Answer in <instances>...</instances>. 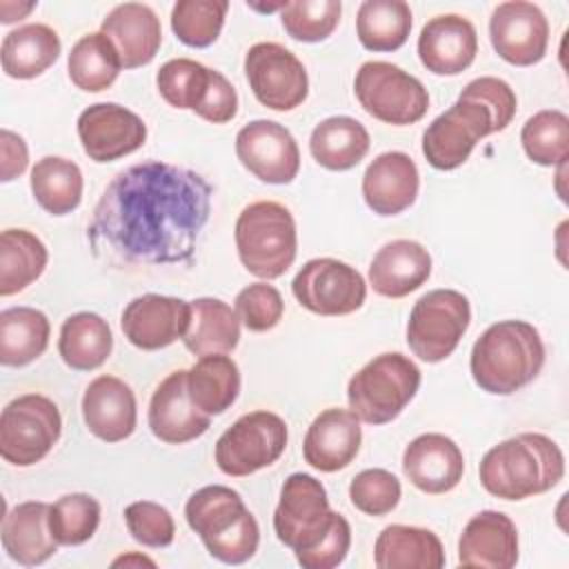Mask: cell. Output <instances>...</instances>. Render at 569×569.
I'll return each instance as SVG.
<instances>
[{
    "label": "cell",
    "mask_w": 569,
    "mask_h": 569,
    "mask_svg": "<svg viewBox=\"0 0 569 569\" xmlns=\"http://www.w3.org/2000/svg\"><path fill=\"white\" fill-rule=\"evenodd\" d=\"M211 213V184L196 171L144 160L102 191L87 227L96 258L113 264L189 262Z\"/></svg>",
    "instance_id": "6da1fadb"
},
{
    "label": "cell",
    "mask_w": 569,
    "mask_h": 569,
    "mask_svg": "<svg viewBox=\"0 0 569 569\" xmlns=\"http://www.w3.org/2000/svg\"><path fill=\"white\" fill-rule=\"evenodd\" d=\"M480 485L496 498L525 500L553 489L565 476V456L545 433L525 431L493 445L478 467Z\"/></svg>",
    "instance_id": "7a4b0ae2"
},
{
    "label": "cell",
    "mask_w": 569,
    "mask_h": 569,
    "mask_svg": "<svg viewBox=\"0 0 569 569\" xmlns=\"http://www.w3.org/2000/svg\"><path fill=\"white\" fill-rule=\"evenodd\" d=\"M545 365L538 329L525 320H500L473 342L469 367L473 382L493 396H511L527 387Z\"/></svg>",
    "instance_id": "3957f363"
},
{
    "label": "cell",
    "mask_w": 569,
    "mask_h": 569,
    "mask_svg": "<svg viewBox=\"0 0 569 569\" xmlns=\"http://www.w3.org/2000/svg\"><path fill=\"white\" fill-rule=\"evenodd\" d=\"M184 518L207 551L224 565H242L258 551V520L231 487L207 485L198 489L184 505Z\"/></svg>",
    "instance_id": "277c9868"
},
{
    "label": "cell",
    "mask_w": 569,
    "mask_h": 569,
    "mask_svg": "<svg viewBox=\"0 0 569 569\" xmlns=\"http://www.w3.org/2000/svg\"><path fill=\"white\" fill-rule=\"evenodd\" d=\"M236 249L249 273L262 280L280 278L298 253V231L291 211L276 200L247 204L236 220Z\"/></svg>",
    "instance_id": "5b68a950"
},
{
    "label": "cell",
    "mask_w": 569,
    "mask_h": 569,
    "mask_svg": "<svg viewBox=\"0 0 569 569\" xmlns=\"http://www.w3.org/2000/svg\"><path fill=\"white\" fill-rule=\"evenodd\" d=\"M420 387V369L398 351H387L356 371L347 385L349 409L367 425H387L402 413Z\"/></svg>",
    "instance_id": "8992f818"
},
{
    "label": "cell",
    "mask_w": 569,
    "mask_h": 569,
    "mask_svg": "<svg viewBox=\"0 0 569 569\" xmlns=\"http://www.w3.org/2000/svg\"><path fill=\"white\" fill-rule=\"evenodd\" d=\"M353 93L371 118L396 127L422 120L429 109L425 84L398 64L382 60L360 64L353 78Z\"/></svg>",
    "instance_id": "52a82bcc"
},
{
    "label": "cell",
    "mask_w": 569,
    "mask_h": 569,
    "mask_svg": "<svg viewBox=\"0 0 569 569\" xmlns=\"http://www.w3.org/2000/svg\"><path fill=\"white\" fill-rule=\"evenodd\" d=\"M471 322L469 298L456 289H433L416 300L407 320V345L425 362L449 358Z\"/></svg>",
    "instance_id": "ba28073f"
},
{
    "label": "cell",
    "mask_w": 569,
    "mask_h": 569,
    "mask_svg": "<svg viewBox=\"0 0 569 569\" xmlns=\"http://www.w3.org/2000/svg\"><path fill=\"white\" fill-rule=\"evenodd\" d=\"M60 433L62 418L51 398L18 396L0 416V456L9 465L31 467L53 449Z\"/></svg>",
    "instance_id": "9c48e42d"
},
{
    "label": "cell",
    "mask_w": 569,
    "mask_h": 569,
    "mask_svg": "<svg viewBox=\"0 0 569 569\" xmlns=\"http://www.w3.org/2000/svg\"><path fill=\"white\" fill-rule=\"evenodd\" d=\"M496 131L489 107L460 91L458 100L425 129L422 153L433 169L451 171L465 164L473 147Z\"/></svg>",
    "instance_id": "30bf717a"
},
{
    "label": "cell",
    "mask_w": 569,
    "mask_h": 569,
    "mask_svg": "<svg viewBox=\"0 0 569 569\" xmlns=\"http://www.w3.org/2000/svg\"><path fill=\"white\" fill-rule=\"evenodd\" d=\"M287 447V422L267 409L240 416L216 442V465L222 473L242 478L273 465Z\"/></svg>",
    "instance_id": "8fae6325"
},
{
    "label": "cell",
    "mask_w": 569,
    "mask_h": 569,
    "mask_svg": "<svg viewBox=\"0 0 569 569\" xmlns=\"http://www.w3.org/2000/svg\"><path fill=\"white\" fill-rule=\"evenodd\" d=\"M336 513L329 509L327 489L320 480L309 473H291L280 489L273 531L298 556L318 545L333 525Z\"/></svg>",
    "instance_id": "7c38bea8"
},
{
    "label": "cell",
    "mask_w": 569,
    "mask_h": 569,
    "mask_svg": "<svg viewBox=\"0 0 569 569\" xmlns=\"http://www.w3.org/2000/svg\"><path fill=\"white\" fill-rule=\"evenodd\" d=\"M244 76L256 100L273 111L300 107L309 93L305 64L278 42H256L244 56Z\"/></svg>",
    "instance_id": "4fadbf2b"
},
{
    "label": "cell",
    "mask_w": 569,
    "mask_h": 569,
    "mask_svg": "<svg viewBox=\"0 0 569 569\" xmlns=\"http://www.w3.org/2000/svg\"><path fill=\"white\" fill-rule=\"evenodd\" d=\"M296 300L318 316H349L367 298V282L351 264L336 258H313L291 282Z\"/></svg>",
    "instance_id": "5bb4252c"
},
{
    "label": "cell",
    "mask_w": 569,
    "mask_h": 569,
    "mask_svg": "<svg viewBox=\"0 0 569 569\" xmlns=\"http://www.w3.org/2000/svg\"><path fill=\"white\" fill-rule=\"evenodd\" d=\"M240 164L267 184H289L300 171V149L287 127L273 120H253L236 136Z\"/></svg>",
    "instance_id": "9a60e30c"
},
{
    "label": "cell",
    "mask_w": 569,
    "mask_h": 569,
    "mask_svg": "<svg viewBox=\"0 0 569 569\" xmlns=\"http://www.w3.org/2000/svg\"><path fill=\"white\" fill-rule=\"evenodd\" d=\"M78 138L89 160L113 162L144 144L147 124L118 102H96L78 116Z\"/></svg>",
    "instance_id": "2e32d148"
},
{
    "label": "cell",
    "mask_w": 569,
    "mask_h": 569,
    "mask_svg": "<svg viewBox=\"0 0 569 569\" xmlns=\"http://www.w3.org/2000/svg\"><path fill=\"white\" fill-rule=\"evenodd\" d=\"M489 38L505 62L513 67H531L547 53L549 22L542 9L533 2H502L489 18Z\"/></svg>",
    "instance_id": "e0dca14e"
},
{
    "label": "cell",
    "mask_w": 569,
    "mask_h": 569,
    "mask_svg": "<svg viewBox=\"0 0 569 569\" xmlns=\"http://www.w3.org/2000/svg\"><path fill=\"white\" fill-rule=\"evenodd\" d=\"M191 305L187 300L160 293H144L133 298L120 318L124 338L142 349L156 351L173 345L189 327Z\"/></svg>",
    "instance_id": "ac0fdd59"
},
{
    "label": "cell",
    "mask_w": 569,
    "mask_h": 569,
    "mask_svg": "<svg viewBox=\"0 0 569 569\" xmlns=\"http://www.w3.org/2000/svg\"><path fill=\"white\" fill-rule=\"evenodd\" d=\"M147 420L151 433L169 445L196 440L209 429L211 416L200 411L189 398L187 369L171 371L156 387L149 402Z\"/></svg>",
    "instance_id": "d6986e66"
},
{
    "label": "cell",
    "mask_w": 569,
    "mask_h": 569,
    "mask_svg": "<svg viewBox=\"0 0 569 569\" xmlns=\"http://www.w3.org/2000/svg\"><path fill=\"white\" fill-rule=\"evenodd\" d=\"M362 442V427L351 409L329 407L309 425L302 440L305 462L322 473H333L351 465Z\"/></svg>",
    "instance_id": "ffe728a7"
},
{
    "label": "cell",
    "mask_w": 569,
    "mask_h": 569,
    "mask_svg": "<svg viewBox=\"0 0 569 569\" xmlns=\"http://www.w3.org/2000/svg\"><path fill=\"white\" fill-rule=\"evenodd\" d=\"M478 53L476 27L458 13L431 18L418 36V56L427 71L436 76H458Z\"/></svg>",
    "instance_id": "44dd1931"
},
{
    "label": "cell",
    "mask_w": 569,
    "mask_h": 569,
    "mask_svg": "<svg viewBox=\"0 0 569 569\" xmlns=\"http://www.w3.org/2000/svg\"><path fill=\"white\" fill-rule=\"evenodd\" d=\"M402 473L425 493H447L462 480L465 458L445 433H422L402 451Z\"/></svg>",
    "instance_id": "7402d4cb"
},
{
    "label": "cell",
    "mask_w": 569,
    "mask_h": 569,
    "mask_svg": "<svg viewBox=\"0 0 569 569\" xmlns=\"http://www.w3.org/2000/svg\"><path fill=\"white\" fill-rule=\"evenodd\" d=\"M87 429L102 442H120L136 431L138 405L131 387L116 376L93 378L82 396Z\"/></svg>",
    "instance_id": "603a6c76"
},
{
    "label": "cell",
    "mask_w": 569,
    "mask_h": 569,
    "mask_svg": "<svg viewBox=\"0 0 569 569\" xmlns=\"http://www.w3.org/2000/svg\"><path fill=\"white\" fill-rule=\"evenodd\" d=\"M458 562L480 569H511L518 562V529L513 520L485 509L465 525L458 540Z\"/></svg>",
    "instance_id": "cb8c5ba5"
},
{
    "label": "cell",
    "mask_w": 569,
    "mask_h": 569,
    "mask_svg": "<svg viewBox=\"0 0 569 569\" xmlns=\"http://www.w3.org/2000/svg\"><path fill=\"white\" fill-rule=\"evenodd\" d=\"M420 176L416 162L402 151L373 158L362 176V198L378 216H398L418 198Z\"/></svg>",
    "instance_id": "d4e9b609"
},
{
    "label": "cell",
    "mask_w": 569,
    "mask_h": 569,
    "mask_svg": "<svg viewBox=\"0 0 569 569\" xmlns=\"http://www.w3.org/2000/svg\"><path fill=\"white\" fill-rule=\"evenodd\" d=\"M100 31L118 49L120 62L124 69H136L149 64L162 42V27L156 11L142 2H124L113 7Z\"/></svg>",
    "instance_id": "484cf974"
},
{
    "label": "cell",
    "mask_w": 569,
    "mask_h": 569,
    "mask_svg": "<svg viewBox=\"0 0 569 569\" xmlns=\"http://www.w3.org/2000/svg\"><path fill=\"white\" fill-rule=\"evenodd\" d=\"M429 276V251L420 242L407 238L382 244L369 264V284L385 298H405L420 289Z\"/></svg>",
    "instance_id": "4316f807"
},
{
    "label": "cell",
    "mask_w": 569,
    "mask_h": 569,
    "mask_svg": "<svg viewBox=\"0 0 569 569\" xmlns=\"http://www.w3.org/2000/svg\"><path fill=\"white\" fill-rule=\"evenodd\" d=\"M49 507L42 500H27L4 513L2 547L18 565H42L58 551V542L49 529Z\"/></svg>",
    "instance_id": "83f0119b"
},
{
    "label": "cell",
    "mask_w": 569,
    "mask_h": 569,
    "mask_svg": "<svg viewBox=\"0 0 569 569\" xmlns=\"http://www.w3.org/2000/svg\"><path fill=\"white\" fill-rule=\"evenodd\" d=\"M373 562L378 569H440L445 549L440 538L425 527L389 525L376 538Z\"/></svg>",
    "instance_id": "f1b7e54d"
},
{
    "label": "cell",
    "mask_w": 569,
    "mask_h": 569,
    "mask_svg": "<svg viewBox=\"0 0 569 569\" xmlns=\"http://www.w3.org/2000/svg\"><path fill=\"white\" fill-rule=\"evenodd\" d=\"M60 51V38L49 24L31 22L18 27L2 38V71L16 80H31L44 73L58 60Z\"/></svg>",
    "instance_id": "f546056e"
},
{
    "label": "cell",
    "mask_w": 569,
    "mask_h": 569,
    "mask_svg": "<svg viewBox=\"0 0 569 569\" xmlns=\"http://www.w3.org/2000/svg\"><path fill=\"white\" fill-rule=\"evenodd\" d=\"M189 305L191 316L182 342L193 356L229 353L238 347L240 318L236 309L220 298H196Z\"/></svg>",
    "instance_id": "4dcf8cb0"
},
{
    "label": "cell",
    "mask_w": 569,
    "mask_h": 569,
    "mask_svg": "<svg viewBox=\"0 0 569 569\" xmlns=\"http://www.w3.org/2000/svg\"><path fill=\"white\" fill-rule=\"evenodd\" d=\"M369 131L349 116H331L318 122L309 138L313 160L329 171L353 169L369 151Z\"/></svg>",
    "instance_id": "1f68e13d"
},
{
    "label": "cell",
    "mask_w": 569,
    "mask_h": 569,
    "mask_svg": "<svg viewBox=\"0 0 569 569\" xmlns=\"http://www.w3.org/2000/svg\"><path fill=\"white\" fill-rule=\"evenodd\" d=\"M113 349L109 322L93 311H78L60 327L58 353L76 371H93L107 362Z\"/></svg>",
    "instance_id": "d6a6232c"
},
{
    "label": "cell",
    "mask_w": 569,
    "mask_h": 569,
    "mask_svg": "<svg viewBox=\"0 0 569 569\" xmlns=\"http://www.w3.org/2000/svg\"><path fill=\"white\" fill-rule=\"evenodd\" d=\"M191 402L207 416L224 413L240 393V369L227 353L202 356L187 371Z\"/></svg>",
    "instance_id": "836d02e7"
},
{
    "label": "cell",
    "mask_w": 569,
    "mask_h": 569,
    "mask_svg": "<svg viewBox=\"0 0 569 569\" xmlns=\"http://www.w3.org/2000/svg\"><path fill=\"white\" fill-rule=\"evenodd\" d=\"M49 318L33 307H9L0 311V362L24 367L40 358L49 345Z\"/></svg>",
    "instance_id": "e575fe53"
},
{
    "label": "cell",
    "mask_w": 569,
    "mask_h": 569,
    "mask_svg": "<svg viewBox=\"0 0 569 569\" xmlns=\"http://www.w3.org/2000/svg\"><path fill=\"white\" fill-rule=\"evenodd\" d=\"M31 193L36 202L51 216H67L82 200V171L73 160L62 156H44L31 169Z\"/></svg>",
    "instance_id": "d590c367"
},
{
    "label": "cell",
    "mask_w": 569,
    "mask_h": 569,
    "mask_svg": "<svg viewBox=\"0 0 569 569\" xmlns=\"http://www.w3.org/2000/svg\"><path fill=\"white\" fill-rule=\"evenodd\" d=\"M49 260L44 242L27 229L0 233V296H13L36 282Z\"/></svg>",
    "instance_id": "8d00e7d4"
},
{
    "label": "cell",
    "mask_w": 569,
    "mask_h": 569,
    "mask_svg": "<svg viewBox=\"0 0 569 569\" xmlns=\"http://www.w3.org/2000/svg\"><path fill=\"white\" fill-rule=\"evenodd\" d=\"M411 31V9L402 0H365L358 7L356 33L367 51H396Z\"/></svg>",
    "instance_id": "74e56055"
},
{
    "label": "cell",
    "mask_w": 569,
    "mask_h": 569,
    "mask_svg": "<svg viewBox=\"0 0 569 569\" xmlns=\"http://www.w3.org/2000/svg\"><path fill=\"white\" fill-rule=\"evenodd\" d=\"M120 69L122 62L118 49L102 31L82 36L71 47V53L67 58V71L71 82L87 93L109 89L116 82Z\"/></svg>",
    "instance_id": "f35d334b"
},
{
    "label": "cell",
    "mask_w": 569,
    "mask_h": 569,
    "mask_svg": "<svg viewBox=\"0 0 569 569\" xmlns=\"http://www.w3.org/2000/svg\"><path fill=\"white\" fill-rule=\"evenodd\" d=\"M527 158L540 167L562 164L569 156V118L560 109L533 113L520 131Z\"/></svg>",
    "instance_id": "ab89813d"
},
{
    "label": "cell",
    "mask_w": 569,
    "mask_h": 569,
    "mask_svg": "<svg viewBox=\"0 0 569 569\" xmlns=\"http://www.w3.org/2000/svg\"><path fill=\"white\" fill-rule=\"evenodd\" d=\"M211 78L213 69L204 67L202 62L191 58H173L158 69L156 87L164 102L176 109H191L196 113L209 91Z\"/></svg>",
    "instance_id": "60d3db41"
},
{
    "label": "cell",
    "mask_w": 569,
    "mask_h": 569,
    "mask_svg": "<svg viewBox=\"0 0 569 569\" xmlns=\"http://www.w3.org/2000/svg\"><path fill=\"white\" fill-rule=\"evenodd\" d=\"M227 11V0H178L171 9V29L182 44L204 49L218 40Z\"/></svg>",
    "instance_id": "b9f144b4"
},
{
    "label": "cell",
    "mask_w": 569,
    "mask_h": 569,
    "mask_svg": "<svg viewBox=\"0 0 569 569\" xmlns=\"http://www.w3.org/2000/svg\"><path fill=\"white\" fill-rule=\"evenodd\" d=\"M98 525L100 502L89 493H67L49 507V529L58 545H84L93 538Z\"/></svg>",
    "instance_id": "7bdbcfd3"
},
{
    "label": "cell",
    "mask_w": 569,
    "mask_h": 569,
    "mask_svg": "<svg viewBox=\"0 0 569 569\" xmlns=\"http://www.w3.org/2000/svg\"><path fill=\"white\" fill-rule=\"evenodd\" d=\"M342 4L338 0H296L280 13L284 31L298 42H322L340 22Z\"/></svg>",
    "instance_id": "ee69618b"
},
{
    "label": "cell",
    "mask_w": 569,
    "mask_h": 569,
    "mask_svg": "<svg viewBox=\"0 0 569 569\" xmlns=\"http://www.w3.org/2000/svg\"><path fill=\"white\" fill-rule=\"evenodd\" d=\"M402 496L400 480L387 469H365L353 476L349 485L351 505L367 516H387L391 513Z\"/></svg>",
    "instance_id": "f6af8a7d"
},
{
    "label": "cell",
    "mask_w": 569,
    "mask_h": 569,
    "mask_svg": "<svg viewBox=\"0 0 569 569\" xmlns=\"http://www.w3.org/2000/svg\"><path fill=\"white\" fill-rule=\"evenodd\" d=\"M124 522L131 538L144 547L162 549L173 542V536H176L173 516L169 513L167 507L158 502L138 500L127 505Z\"/></svg>",
    "instance_id": "bcb514c9"
},
{
    "label": "cell",
    "mask_w": 569,
    "mask_h": 569,
    "mask_svg": "<svg viewBox=\"0 0 569 569\" xmlns=\"http://www.w3.org/2000/svg\"><path fill=\"white\" fill-rule=\"evenodd\" d=\"M236 313L249 331L260 333V331L273 329L280 322L284 313V302L280 291L273 284L253 282L238 291Z\"/></svg>",
    "instance_id": "7dc6e473"
},
{
    "label": "cell",
    "mask_w": 569,
    "mask_h": 569,
    "mask_svg": "<svg viewBox=\"0 0 569 569\" xmlns=\"http://www.w3.org/2000/svg\"><path fill=\"white\" fill-rule=\"evenodd\" d=\"M351 547V527L342 513H336L329 531L309 551L298 553L296 560L305 569H333L338 567Z\"/></svg>",
    "instance_id": "c3c4849f"
},
{
    "label": "cell",
    "mask_w": 569,
    "mask_h": 569,
    "mask_svg": "<svg viewBox=\"0 0 569 569\" xmlns=\"http://www.w3.org/2000/svg\"><path fill=\"white\" fill-rule=\"evenodd\" d=\"M462 91L478 98L480 102H485L489 107L498 131H502L511 124V120L516 116L518 100H516L513 89L505 80L493 78V76H480V78L471 80Z\"/></svg>",
    "instance_id": "681fc988"
},
{
    "label": "cell",
    "mask_w": 569,
    "mask_h": 569,
    "mask_svg": "<svg viewBox=\"0 0 569 569\" xmlns=\"http://www.w3.org/2000/svg\"><path fill=\"white\" fill-rule=\"evenodd\" d=\"M238 113V93L233 89V84L213 69V78L209 84V91L202 100V104L198 107L196 116H200L207 122L213 124H224L229 120H233Z\"/></svg>",
    "instance_id": "f907efd6"
},
{
    "label": "cell",
    "mask_w": 569,
    "mask_h": 569,
    "mask_svg": "<svg viewBox=\"0 0 569 569\" xmlns=\"http://www.w3.org/2000/svg\"><path fill=\"white\" fill-rule=\"evenodd\" d=\"M0 151H2V162H0V180L11 182L13 178L22 176L27 164H29V149L22 136L2 129L0 131Z\"/></svg>",
    "instance_id": "816d5d0a"
},
{
    "label": "cell",
    "mask_w": 569,
    "mask_h": 569,
    "mask_svg": "<svg viewBox=\"0 0 569 569\" xmlns=\"http://www.w3.org/2000/svg\"><path fill=\"white\" fill-rule=\"evenodd\" d=\"M31 9H36V2H0V22L2 24H11L16 20H22Z\"/></svg>",
    "instance_id": "f5cc1de1"
},
{
    "label": "cell",
    "mask_w": 569,
    "mask_h": 569,
    "mask_svg": "<svg viewBox=\"0 0 569 569\" xmlns=\"http://www.w3.org/2000/svg\"><path fill=\"white\" fill-rule=\"evenodd\" d=\"M113 567H129V565H149V567H156V562L151 560V558H147V556H140V553H127V556H120V558H116L113 562H111Z\"/></svg>",
    "instance_id": "db71d44e"
}]
</instances>
